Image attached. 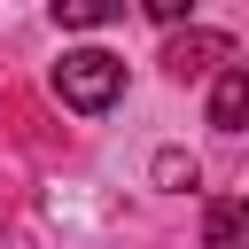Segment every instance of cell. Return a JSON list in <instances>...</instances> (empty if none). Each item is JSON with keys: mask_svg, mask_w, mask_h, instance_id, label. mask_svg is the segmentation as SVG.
I'll list each match as a JSON object with an SVG mask.
<instances>
[{"mask_svg": "<svg viewBox=\"0 0 249 249\" xmlns=\"http://www.w3.org/2000/svg\"><path fill=\"white\" fill-rule=\"evenodd\" d=\"M117 93H124V54H109V47H70V54L54 62V101H62V109L101 117V109H117Z\"/></svg>", "mask_w": 249, "mask_h": 249, "instance_id": "cell-1", "label": "cell"}, {"mask_svg": "<svg viewBox=\"0 0 249 249\" xmlns=\"http://www.w3.org/2000/svg\"><path fill=\"white\" fill-rule=\"evenodd\" d=\"M156 62H163V78L195 86V78H210L218 62H233V39H226V31H195V23H187V31H171V39H163V54H156Z\"/></svg>", "mask_w": 249, "mask_h": 249, "instance_id": "cell-2", "label": "cell"}, {"mask_svg": "<svg viewBox=\"0 0 249 249\" xmlns=\"http://www.w3.org/2000/svg\"><path fill=\"white\" fill-rule=\"evenodd\" d=\"M210 124L218 132H241L249 124V70L241 62H218L210 70Z\"/></svg>", "mask_w": 249, "mask_h": 249, "instance_id": "cell-3", "label": "cell"}, {"mask_svg": "<svg viewBox=\"0 0 249 249\" xmlns=\"http://www.w3.org/2000/svg\"><path fill=\"white\" fill-rule=\"evenodd\" d=\"M202 249H249V195H218L202 210Z\"/></svg>", "mask_w": 249, "mask_h": 249, "instance_id": "cell-4", "label": "cell"}, {"mask_svg": "<svg viewBox=\"0 0 249 249\" xmlns=\"http://www.w3.org/2000/svg\"><path fill=\"white\" fill-rule=\"evenodd\" d=\"M148 179H156L163 195H195V187H202V171H195V156H187V148H156Z\"/></svg>", "mask_w": 249, "mask_h": 249, "instance_id": "cell-5", "label": "cell"}, {"mask_svg": "<svg viewBox=\"0 0 249 249\" xmlns=\"http://www.w3.org/2000/svg\"><path fill=\"white\" fill-rule=\"evenodd\" d=\"M54 8V23L62 31H101V23H117L124 16V0H47Z\"/></svg>", "mask_w": 249, "mask_h": 249, "instance_id": "cell-6", "label": "cell"}, {"mask_svg": "<svg viewBox=\"0 0 249 249\" xmlns=\"http://www.w3.org/2000/svg\"><path fill=\"white\" fill-rule=\"evenodd\" d=\"M140 8H148V16H156V23H187V16H195V8H202V0H140Z\"/></svg>", "mask_w": 249, "mask_h": 249, "instance_id": "cell-7", "label": "cell"}]
</instances>
